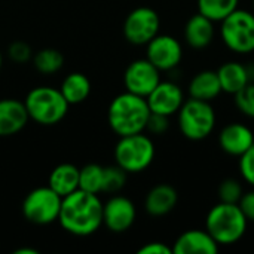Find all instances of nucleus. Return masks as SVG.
Returning <instances> with one entry per match:
<instances>
[{
  "label": "nucleus",
  "instance_id": "1",
  "mask_svg": "<svg viewBox=\"0 0 254 254\" xmlns=\"http://www.w3.org/2000/svg\"><path fill=\"white\" fill-rule=\"evenodd\" d=\"M58 222L74 237H89L103 225V202L97 193L77 189L63 198Z\"/></svg>",
  "mask_w": 254,
  "mask_h": 254
},
{
  "label": "nucleus",
  "instance_id": "2",
  "mask_svg": "<svg viewBox=\"0 0 254 254\" xmlns=\"http://www.w3.org/2000/svg\"><path fill=\"white\" fill-rule=\"evenodd\" d=\"M150 113L152 112L144 97L125 91L110 101L107 109V122L116 135H132L146 131Z\"/></svg>",
  "mask_w": 254,
  "mask_h": 254
},
{
  "label": "nucleus",
  "instance_id": "3",
  "mask_svg": "<svg viewBox=\"0 0 254 254\" xmlns=\"http://www.w3.org/2000/svg\"><path fill=\"white\" fill-rule=\"evenodd\" d=\"M249 220L238 204H216L205 217V231L222 246L237 244L247 232Z\"/></svg>",
  "mask_w": 254,
  "mask_h": 254
},
{
  "label": "nucleus",
  "instance_id": "4",
  "mask_svg": "<svg viewBox=\"0 0 254 254\" xmlns=\"http://www.w3.org/2000/svg\"><path fill=\"white\" fill-rule=\"evenodd\" d=\"M24 106L27 109L28 118L43 127L60 124L65 118L70 107L60 88L52 86L33 88L27 94Z\"/></svg>",
  "mask_w": 254,
  "mask_h": 254
},
{
  "label": "nucleus",
  "instance_id": "5",
  "mask_svg": "<svg viewBox=\"0 0 254 254\" xmlns=\"http://www.w3.org/2000/svg\"><path fill=\"white\" fill-rule=\"evenodd\" d=\"M177 122L180 132L188 140L201 141L214 131L216 112L210 101L189 97L177 112Z\"/></svg>",
  "mask_w": 254,
  "mask_h": 254
},
{
  "label": "nucleus",
  "instance_id": "6",
  "mask_svg": "<svg viewBox=\"0 0 254 254\" xmlns=\"http://www.w3.org/2000/svg\"><path fill=\"white\" fill-rule=\"evenodd\" d=\"M155 159V144L144 132L119 137L115 146V161L128 174L147 170Z\"/></svg>",
  "mask_w": 254,
  "mask_h": 254
},
{
  "label": "nucleus",
  "instance_id": "7",
  "mask_svg": "<svg viewBox=\"0 0 254 254\" xmlns=\"http://www.w3.org/2000/svg\"><path fill=\"white\" fill-rule=\"evenodd\" d=\"M220 36L226 48L235 54L254 52V13L235 9L220 21Z\"/></svg>",
  "mask_w": 254,
  "mask_h": 254
},
{
  "label": "nucleus",
  "instance_id": "8",
  "mask_svg": "<svg viewBox=\"0 0 254 254\" xmlns=\"http://www.w3.org/2000/svg\"><path fill=\"white\" fill-rule=\"evenodd\" d=\"M63 198L55 193L49 186L36 188L22 201L24 217L39 226L51 225L58 220Z\"/></svg>",
  "mask_w": 254,
  "mask_h": 254
},
{
  "label": "nucleus",
  "instance_id": "9",
  "mask_svg": "<svg viewBox=\"0 0 254 254\" xmlns=\"http://www.w3.org/2000/svg\"><path fill=\"white\" fill-rule=\"evenodd\" d=\"M161 18L158 12L147 6H140L131 10L124 21V36L135 46L147 45L159 34Z\"/></svg>",
  "mask_w": 254,
  "mask_h": 254
},
{
  "label": "nucleus",
  "instance_id": "10",
  "mask_svg": "<svg viewBox=\"0 0 254 254\" xmlns=\"http://www.w3.org/2000/svg\"><path fill=\"white\" fill-rule=\"evenodd\" d=\"M146 58L159 70H174L183 60L182 43L170 34H158L146 45Z\"/></svg>",
  "mask_w": 254,
  "mask_h": 254
},
{
  "label": "nucleus",
  "instance_id": "11",
  "mask_svg": "<svg viewBox=\"0 0 254 254\" xmlns=\"http://www.w3.org/2000/svg\"><path fill=\"white\" fill-rule=\"evenodd\" d=\"M161 82V71L147 60L140 58L132 61L124 73L125 89L131 94L147 97Z\"/></svg>",
  "mask_w": 254,
  "mask_h": 254
},
{
  "label": "nucleus",
  "instance_id": "12",
  "mask_svg": "<svg viewBox=\"0 0 254 254\" xmlns=\"http://www.w3.org/2000/svg\"><path fill=\"white\" fill-rule=\"evenodd\" d=\"M137 219L134 202L122 195H115L103 204V225L113 234L127 232Z\"/></svg>",
  "mask_w": 254,
  "mask_h": 254
},
{
  "label": "nucleus",
  "instance_id": "13",
  "mask_svg": "<svg viewBox=\"0 0 254 254\" xmlns=\"http://www.w3.org/2000/svg\"><path fill=\"white\" fill-rule=\"evenodd\" d=\"M146 100L152 113L173 116L177 115L182 104L185 103V94L177 83L170 80H161L155 86V89L146 97Z\"/></svg>",
  "mask_w": 254,
  "mask_h": 254
},
{
  "label": "nucleus",
  "instance_id": "14",
  "mask_svg": "<svg viewBox=\"0 0 254 254\" xmlns=\"http://www.w3.org/2000/svg\"><path fill=\"white\" fill-rule=\"evenodd\" d=\"M219 144L225 153L240 158L254 144L253 131L240 122L228 124L219 134Z\"/></svg>",
  "mask_w": 254,
  "mask_h": 254
},
{
  "label": "nucleus",
  "instance_id": "15",
  "mask_svg": "<svg viewBox=\"0 0 254 254\" xmlns=\"http://www.w3.org/2000/svg\"><path fill=\"white\" fill-rule=\"evenodd\" d=\"M28 121L24 101L15 98L0 100V137H10L21 132Z\"/></svg>",
  "mask_w": 254,
  "mask_h": 254
},
{
  "label": "nucleus",
  "instance_id": "16",
  "mask_svg": "<svg viewBox=\"0 0 254 254\" xmlns=\"http://www.w3.org/2000/svg\"><path fill=\"white\" fill-rule=\"evenodd\" d=\"M220 246L204 229H190L183 232L173 246L174 254H216Z\"/></svg>",
  "mask_w": 254,
  "mask_h": 254
},
{
  "label": "nucleus",
  "instance_id": "17",
  "mask_svg": "<svg viewBox=\"0 0 254 254\" xmlns=\"http://www.w3.org/2000/svg\"><path fill=\"white\" fill-rule=\"evenodd\" d=\"M222 92L235 95L250 82H253L254 70L240 61H226L217 70Z\"/></svg>",
  "mask_w": 254,
  "mask_h": 254
},
{
  "label": "nucleus",
  "instance_id": "18",
  "mask_svg": "<svg viewBox=\"0 0 254 254\" xmlns=\"http://www.w3.org/2000/svg\"><path fill=\"white\" fill-rule=\"evenodd\" d=\"M179 202L177 190L165 183L153 186L144 199V210L153 217H162L170 214Z\"/></svg>",
  "mask_w": 254,
  "mask_h": 254
},
{
  "label": "nucleus",
  "instance_id": "19",
  "mask_svg": "<svg viewBox=\"0 0 254 254\" xmlns=\"http://www.w3.org/2000/svg\"><path fill=\"white\" fill-rule=\"evenodd\" d=\"M214 21L199 12L188 19L183 31L186 43L193 49H204L210 46L214 39Z\"/></svg>",
  "mask_w": 254,
  "mask_h": 254
},
{
  "label": "nucleus",
  "instance_id": "20",
  "mask_svg": "<svg viewBox=\"0 0 254 254\" xmlns=\"http://www.w3.org/2000/svg\"><path fill=\"white\" fill-rule=\"evenodd\" d=\"M189 97L202 100V101H213L222 94L220 80L217 71L214 70H202L196 73L189 82Z\"/></svg>",
  "mask_w": 254,
  "mask_h": 254
},
{
  "label": "nucleus",
  "instance_id": "21",
  "mask_svg": "<svg viewBox=\"0 0 254 254\" xmlns=\"http://www.w3.org/2000/svg\"><path fill=\"white\" fill-rule=\"evenodd\" d=\"M79 174L80 168H77L76 165L67 162L60 164L51 171L48 186L61 198H64L79 189Z\"/></svg>",
  "mask_w": 254,
  "mask_h": 254
},
{
  "label": "nucleus",
  "instance_id": "22",
  "mask_svg": "<svg viewBox=\"0 0 254 254\" xmlns=\"http://www.w3.org/2000/svg\"><path fill=\"white\" fill-rule=\"evenodd\" d=\"M60 91L70 106L83 103L91 94V82L83 73L74 71L64 77Z\"/></svg>",
  "mask_w": 254,
  "mask_h": 254
},
{
  "label": "nucleus",
  "instance_id": "23",
  "mask_svg": "<svg viewBox=\"0 0 254 254\" xmlns=\"http://www.w3.org/2000/svg\"><path fill=\"white\" fill-rule=\"evenodd\" d=\"M33 65L42 74H54L64 65V55L54 48H43L33 54Z\"/></svg>",
  "mask_w": 254,
  "mask_h": 254
},
{
  "label": "nucleus",
  "instance_id": "24",
  "mask_svg": "<svg viewBox=\"0 0 254 254\" xmlns=\"http://www.w3.org/2000/svg\"><path fill=\"white\" fill-rule=\"evenodd\" d=\"M198 12L210 18L214 22H220L235 9H238L240 0H196Z\"/></svg>",
  "mask_w": 254,
  "mask_h": 254
},
{
  "label": "nucleus",
  "instance_id": "25",
  "mask_svg": "<svg viewBox=\"0 0 254 254\" xmlns=\"http://www.w3.org/2000/svg\"><path fill=\"white\" fill-rule=\"evenodd\" d=\"M103 182H104V167L98 164H88L83 168H80L79 189L98 195L103 192Z\"/></svg>",
  "mask_w": 254,
  "mask_h": 254
},
{
  "label": "nucleus",
  "instance_id": "26",
  "mask_svg": "<svg viewBox=\"0 0 254 254\" xmlns=\"http://www.w3.org/2000/svg\"><path fill=\"white\" fill-rule=\"evenodd\" d=\"M128 173L124 171L119 165L104 167V182H103V192L104 193H116L124 189L127 183Z\"/></svg>",
  "mask_w": 254,
  "mask_h": 254
},
{
  "label": "nucleus",
  "instance_id": "27",
  "mask_svg": "<svg viewBox=\"0 0 254 254\" xmlns=\"http://www.w3.org/2000/svg\"><path fill=\"white\" fill-rule=\"evenodd\" d=\"M244 195V188L237 179H225L217 189L219 202L226 204H238Z\"/></svg>",
  "mask_w": 254,
  "mask_h": 254
},
{
  "label": "nucleus",
  "instance_id": "28",
  "mask_svg": "<svg viewBox=\"0 0 254 254\" xmlns=\"http://www.w3.org/2000/svg\"><path fill=\"white\" fill-rule=\"evenodd\" d=\"M235 106L237 109L247 118L254 119V83L250 82L235 95Z\"/></svg>",
  "mask_w": 254,
  "mask_h": 254
},
{
  "label": "nucleus",
  "instance_id": "29",
  "mask_svg": "<svg viewBox=\"0 0 254 254\" xmlns=\"http://www.w3.org/2000/svg\"><path fill=\"white\" fill-rule=\"evenodd\" d=\"M238 167L244 182L254 188V144L240 156Z\"/></svg>",
  "mask_w": 254,
  "mask_h": 254
},
{
  "label": "nucleus",
  "instance_id": "30",
  "mask_svg": "<svg viewBox=\"0 0 254 254\" xmlns=\"http://www.w3.org/2000/svg\"><path fill=\"white\" fill-rule=\"evenodd\" d=\"M7 55L12 61L18 63V64H22V63H27L33 58V51L30 48L28 43L22 42V40H18V42H13L9 45L7 48Z\"/></svg>",
  "mask_w": 254,
  "mask_h": 254
},
{
  "label": "nucleus",
  "instance_id": "31",
  "mask_svg": "<svg viewBox=\"0 0 254 254\" xmlns=\"http://www.w3.org/2000/svg\"><path fill=\"white\" fill-rule=\"evenodd\" d=\"M170 127V116H164V115H158V113H150L146 129L150 134H156L161 135L164 134Z\"/></svg>",
  "mask_w": 254,
  "mask_h": 254
},
{
  "label": "nucleus",
  "instance_id": "32",
  "mask_svg": "<svg viewBox=\"0 0 254 254\" xmlns=\"http://www.w3.org/2000/svg\"><path fill=\"white\" fill-rule=\"evenodd\" d=\"M238 205L243 210L247 220L254 223V188L253 190L244 192V195H243L241 201L238 202Z\"/></svg>",
  "mask_w": 254,
  "mask_h": 254
},
{
  "label": "nucleus",
  "instance_id": "33",
  "mask_svg": "<svg viewBox=\"0 0 254 254\" xmlns=\"http://www.w3.org/2000/svg\"><path fill=\"white\" fill-rule=\"evenodd\" d=\"M138 254H173V247H168L164 243H147L146 246L138 249Z\"/></svg>",
  "mask_w": 254,
  "mask_h": 254
},
{
  "label": "nucleus",
  "instance_id": "34",
  "mask_svg": "<svg viewBox=\"0 0 254 254\" xmlns=\"http://www.w3.org/2000/svg\"><path fill=\"white\" fill-rule=\"evenodd\" d=\"M13 254H39L37 250H34V249H28V247H21V249H18V250H15Z\"/></svg>",
  "mask_w": 254,
  "mask_h": 254
},
{
  "label": "nucleus",
  "instance_id": "35",
  "mask_svg": "<svg viewBox=\"0 0 254 254\" xmlns=\"http://www.w3.org/2000/svg\"><path fill=\"white\" fill-rule=\"evenodd\" d=\"M1 65H3V55H1V52H0V70H1Z\"/></svg>",
  "mask_w": 254,
  "mask_h": 254
},
{
  "label": "nucleus",
  "instance_id": "36",
  "mask_svg": "<svg viewBox=\"0 0 254 254\" xmlns=\"http://www.w3.org/2000/svg\"><path fill=\"white\" fill-rule=\"evenodd\" d=\"M253 6H254V0H253Z\"/></svg>",
  "mask_w": 254,
  "mask_h": 254
}]
</instances>
